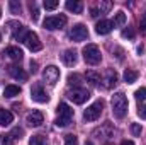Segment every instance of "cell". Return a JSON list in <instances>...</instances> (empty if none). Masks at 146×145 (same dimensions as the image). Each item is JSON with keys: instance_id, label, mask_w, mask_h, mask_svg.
<instances>
[{"instance_id": "cell-28", "label": "cell", "mask_w": 146, "mask_h": 145, "mask_svg": "<svg viewBox=\"0 0 146 145\" xmlns=\"http://www.w3.org/2000/svg\"><path fill=\"white\" fill-rule=\"evenodd\" d=\"M65 145H78V137L73 133L65 135Z\"/></svg>"}, {"instance_id": "cell-15", "label": "cell", "mask_w": 146, "mask_h": 145, "mask_svg": "<svg viewBox=\"0 0 146 145\" xmlns=\"http://www.w3.org/2000/svg\"><path fill=\"white\" fill-rule=\"evenodd\" d=\"M61 60H63V63H65V65L73 67V65L76 63V60H78V56H76V51H75V50H66V51L61 55Z\"/></svg>"}, {"instance_id": "cell-34", "label": "cell", "mask_w": 146, "mask_h": 145, "mask_svg": "<svg viewBox=\"0 0 146 145\" xmlns=\"http://www.w3.org/2000/svg\"><path fill=\"white\" fill-rule=\"evenodd\" d=\"M10 142H12V138H10L9 133H2L0 135V145H9Z\"/></svg>"}, {"instance_id": "cell-14", "label": "cell", "mask_w": 146, "mask_h": 145, "mask_svg": "<svg viewBox=\"0 0 146 145\" xmlns=\"http://www.w3.org/2000/svg\"><path fill=\"white\" fill-rule=\"evenodd\" d=\"M117 72L115 70H112V68H109L107 72L104 73V79H102V82H106V87L107 89H110V87H114L115 84H117Z\"/></svg>"}, {"instance_id": "cell-38", "label": "cell", "mask_w": 146, "mask_h": 145, "mask_svg": "<svg viewBox=\"0 0 146 145\" xmlns=\"http://www.w3.org/2000/svg\"><path fill=\"white\" fill-rule=\"evenodd\" d=\"M139 28H141V33H146V19H143V21H141Z\"/></svg>"}, {"instance_id": "cell-45", "label": "cell", "mask_w": 146, "mask_h": 145, "mask_svg": "<svg viewBox=\"0 0 146 145\" xmlns=\"http://www.w3.org/2000/svg\"><path fill=\"white\" fill-rule=\"evenodd\" d=\"M145 19H146V17H145Z\"/></svg>"}, {"instance_id": "cell-5", "label": "cell", "mask_w": 146, "mask_h": 145, "mask_svg": "<svg viewBox=\"0 0 146 145\" xmlns=\"http://www.w3.org/2000/svg\"><path fill=\"white\" fill-rule=\"evenodd\" d=\"M102 109H104V101H95L94 104H90L88 108L85 109V113H83L85 121H95V119H99L100 114H102Z\"/></svg>"}, {"instance_id": "cell-31", "label": "cell", "mask_w": 146, "mask_h": 145, "mask_svg": "<svg viewBox=\"0 0 146 145\" xmlns=\"http://www.w3.org/2000/svg\"><path fill=\"white\" fill-rule=\"evenodd\" d=\"M134 97H136V101H145L146 99V87L138 89V91L134 92Z\"/></svg>"}, {"instance_id": "cell-7", "label": "cell", "mask_w": 146, "mask_h": 145, "mask_svg": "<svg viewBox=\"0 0 146 145\" xmlns=\"http://www.w3.org/2000/svg\"><path fill=\"white\" fill-rule=\"evenodd\" d=\"M68 97L75 104H83L90 97V92L87 89H83V87H73L72 91H68Z\"/></svg>"}, {"instance_id": "cell-9", "label": "cell", "mask_w": 146, "mask_h": 145, "mask_svg": "<svg viewBox=\"0 0 146 145\" xmlns=\"http://www.w3.org/2000/svg\"><path fill=\"white\" fill-rule=\"evenodd\" d=\"M70 38H72L73 41H85L87 38H88V29H87V26L85 24H75L72 28V31H70Z\"/></svg>"}, {"instance_id": "cell-35", "label": "cell", "mask_w": 146, "mask_h": 145, "mask_svg": "<svg viewBox=\"0 0 146 145\" xmlns=\"http://www.w3.org/2000/svg\"><path fill=\"white\" fill-rule=\"evenodd\" d=\"M122 38H129V39H133V38H134V29H133V28L124 29V31H122Z\"/></svg>"}, {"instance_id": "cell-40", "label": "cell", "mask_w": 146, "mask_h": 145, "mask_svg": "<svg viewBox=\"0 0 146 145\" xmlns=\"http://www.w3.org/2000/svg\"><path fill=\"white\" fill-rule=\"evenodd\" d=\"M121 145H134V142H133V140H122Z\"/></svg>"}, {"instance_id": "cell-12", "label": "cell", "mask_w": 146, "mask_h": 145, "mask_svg": "<svg viewBox=\"0 0 146 145\" xmlns=\"http://www.w3.org/2000/svg\"><path fill=\"white\" fill-rule=\"evenodd\" d=\"M42 123H44V116H42L41 111L34 109V111H31L27 114V125L29 126H41Z\"/></svg>"}, {"instance_id": "cell-23", "label": "cell", "mask_w": 146, "mask_h": 145, "mask_svg": "<svg viewBox=\"0 0 146 145\" xmlns=\"http://www.w3.org/2000/svg\"><path fill=\"white\" fill-rule=\"evenodd\" d=\"M112 24H114V26H124V24H126V14H124L122 10H119V12L114 15Z\"/></svg>"}, {"instance_id": "cell-18", "label": "cell", "mask_w": 146, "mask_h": 145, "mask_svg": "<svg viewBox=\"0 0 146 145\" xmlns=\"http://www.w3.org/2000/svg\"><path fill=\"white\" fill-rule=\"evenodd\" d=\"M7 72L10 73V75H12L14 79H17V80H19V79H21V80H26V79H27L26 72H24L22 68L15 67V65H9V67H7Z\"/></svg>"}, {"instance_id": "cell-43", "label": "cell", "mask_w": 146, "mask_h": 145, "mask_svg": "<svg viewBox=\"0 0 146 145\" xmlns=\"http://www.w3.org/2000/svg\"><path fill=\"white\" fill-rule=\"evenodd\" d=\"M0 17H2V9H0Z\"/></svg>"}, {"instance_id": "cell-19", "label": "cell", "mask_w": 146, "mask_h": 145, "mask_svg": "<svg viewBox=\"0 0 146 145\" xmlns=\"http://www.w3.org/2000/svg\"><path fill=\"white\" fill-rule=\"evenodd\" d=\"M65 5H66V9L70 12H73V14H82V10H83V3L80 0H68Z\"/></svg>"}, {"instance_id": "cell-37", "label": "cell", "mask_w": 146, "mask_h": 145, "mask_svg": "<svg viewBox=\"0 0 146 145\" xmlns=\"http://www.w3.org/2000/svg\"><path fill=\"white\" fill-rule=\"evenodd\" d=\"M90 15H92V17H99V15H100V10H99L97 7H92V9H90Z\"/></svg>"}, {"instance_id": "cell-33", "label": "cell", "mask_w": 146, "mask_h": 145, "mask_svg": "<svg viewBox=\"0 0 146 145\" xmlns=\"http://www.w3.org/2000/svg\"><path fill=\"white\" fill-rule=\"evenodd\" d=\"M141 132H143V128H141L139 123H133V125H131V133H133L134 137H139Z\"/></svg>"}, {"instance_id": "cell-2", "label": "cell", "mask_w": 146, "mask_h": 145, "mask_svg": "<svg viewBox=\"0 0 146 145\" xmlns=\"http://www.w3.org/2000/svg\"><path fill=\"white\" fill-rule=\"evenodd\" d=\"M56 111H58V118H56V121H54L56 126H61V128H63V126H68L73 119V114H75L73 109L70 108L66 103H60Z\"/></svg>"}, {"instance_id": "cell-44", "label": "cell", "mask_w": 146, "mask_h": 145, "mask_svg": "<svg viewBox=\"0 0 146 145\" xmlns=\"http://www.w3.org/2000/svg\"><path fill=\"white\" fill-rule=\"evenodd\" d=\"M0 41H2V34H0Z\"/></svg>"}, {"instance_id": "cell-16", "label": "cell", "mask_w": 146, "mask_h": 145, "mask_svg": "<svg viewBox=\"0 0 146 145\" xmlns=\"http://www.w3.org/2000/svg\"><path fill=\"white\" fill-rule=\"evenodd\" d=\"M3 55H7L9 58L19 62V60H22V55H24V53H22V50H21L19 46H9V48L3 51Z\"/></svg>"}, {"instance_id": "cell-4", "label": "cell", "mask_w": 146, "mask_h": 145, "mask_svg": "<svg viewBox=\"0 0 146 145\" xmlns=\"http://www.w3.org/2000/svg\"><path fill=\"white\" fill-rule=\"evenodd\" d=\"M92 135H94L97 140H100L102 144H112V140H114V130H112L110 123L102 125L100 128H95V130L92 132Z\"/></svg>"}, {"instance_id": "cell-27", "label": "cell", "mask_w": 146, "mask_h": 145, "mask_svg": "<svg viewBox=\"0 0 146 145\" xmlns=\"http://www.w3.org/2000/svg\"><path fill=\"white\" fill-rule=\"evenodd\" d=\"M9 9H10L12 14H19L22 7H21V3H19L17 0H10V2H9Z\"/></svg>"}, {"instance_id": "cell-3", "label": "cell", "mask_w": 146, "mask_h": 145, "mask_svg": "<svg viewBox=\"0 0 146 145\" xmlns=\"http://www.w3.org/2000/svg\"><path fill=\"white\" fill-rule=\"evenodd\" d=\"M82 53H83V60L88 65H99L102 60V55H100V50L97 44H87Z\"/></svg>"}, {"instance_id": "cell-22", "label": "cell", "mask_w": 146, "mask_h": 145, "mask_svg": "<svg viewBox=\"0 0 146 145\" xmlns=\"http://www.w3.org/2000/svg\"><path fill=\"white\" fill-rule=\"evenodd\" d=\"M138 77H139V73L136 72V70L126 68V72H124V80H126L127 84H134V82L138 80Z\"/></svg>"}, {"instance_id": "cell-6", "label": "cell", "mask_w": 146, "mask_h": 145, "mask_svg": "<svg viewBox=\"0 0 146 145\" xmlns=\"http://www.w3.org/2000/svg\"><path fill=\"white\" fill-rule=\"evenodd\" d=\"M66 24V15H49L44 19L42 26L48 31H54V29H61Z\"/></svg>"}, {"instance_id": "cell-20", "label": "cell", "mask_w": 146, "mask_h": 145, "mask_svg": "<svg viewBox=\"0 0 146 145\" xmlns=\"http://www.w3.org/2000/svg\"><path fill=\"white\" fill-rule=\"evenodd\" d=\"M21 94V87L19 85H14V84H10V85H7L5 89H3V96L5 97H15V96H19Z\"/></svg>"}, {"instance_id": "cell-10", "label": "cell", "mask_w": 146, "mask_h": 145, "mask_svg": "<svg viewBox=\"0 0 146 145\" xmlns=\"http://www.w3.org/2000/svg\"><path fill=\"white\" fill-rule=\"evenodd\" d=\"M31 97L36 101V103H48L49 101V96L46 94L42 84H34L31 87Z\"/></svg>"}, {"instance_id": "cell-8", "label": "cell", "mask_w": 146, "mask_h": 145, "mask_svg": "<svg viewBox=\"0 0 146 145\" xmlns=\"http://www.w3.org/2000/svg\"><path fill=\"white\" fill-rule=\"evenodd\" d=\"M42 79H44V82H46V84L54 85V84L60 80V68H58V67H54V65L46 67V68H44V72H42Z\"/></svg>"}, {"instance_id": "cell-29", "label": "cell", "mask_w": 146, "mask_h": 145, "mask_svg": "<svg viewBox=\"0 0 146 145\" xmlns=\"http://www.w3.org/2000/svg\"><path fill=\"white\" fill-rule=\"evenodd\" d=\"M110 7H112V2H107V0H104V2H100L99 3V10H100V14H104V12H109Z\"/></svg>"}, {"instance_id": "cell-24", "label": "cell", "mask_w": 146, "mask_h": 145, "mask_svg": "<svg viewBox=\"0 0 146 145\" xmlns=\"http://www.w3.org/2000/svg\"><path fill=\"white\" fill-rule=\"evenodd\" d=\"M29 145H48V140L42 135H33L29 140Z\"/></svg>"}, {"instance_id": "cell-17", "label": "cell", "mask_w": 146, "mask_h": 145, "mask_svg": "<svg viewBox=\"0 0 146 145\" xmlns=\"http://www.w3.org/2000/svg\"><path fill=\"white\" fill-rule=\"evenodd\" d=\"M14 121V114L9 109L0 108V126H9Z\"/></svg>"}, {"instance_id": "cell-11", "label": "cell", "mask_w": 146, "mask_h": 145, "mask_svg": "<svg viewBox=\"0 0 146 145\" xmlns=\"http://www.w3.org/2000/svg\"><path fill=\"white\" fill-rule=\"evenodd\" d=\"M24 44H26L31 51H41V50H42V43L39 41L37 34H36V33H33V31H29V33L26 34Z\"/></svg>"}, {"instance_id": "cell-26", "label": "cell", "mask_w": 146, "mask_h": 145, "mask_svg": "<svg viewBox=\"0 0 146 145\" xmlns=\"http://www.w3.org/2000/svg\"><path fill=\"white\" fill-rule=\"evenodd\" d=\"M82 82V75L78 73H70L68 75V85H78Z\"/></svg>"}, {"instance_id": "cell-30", "label": "cell", "mask_w": 146, "mask_h": 145, "mask_svg": "<svg viewBox=\"0 0 146 145\" xmlns=\"http://www.w3.org/2000/svg\"><path fill=\"white\" fill-rule=\"evenodd\" d=\"M58 5H60L58 0H44V9L46 10H54Z\"/></svg>"}, {"instance_id": "cell-42", "label": "cell", "mask_w": 146, "mask_h": 145, "mask_svg": "<svg viewBox=\"0 0 146 145\" xmlns=\"http://www.w3.org/2000/svg\"><path fill=\"white\" fill-rule=\"evenodd\" d=\"M85 145H94V144H90V142H87V144H85Z\"/></svg>"}, {"instance_id": "cell-21", "label": "cell", "mask_w": 146, "mask_h": 145, "mask_svg": "<svg viewBox=\"0 0 146 145\" xmlns=\"http://www.w3.org/2000/svg\"><path fill=\"white\" fill-rule=\"evenodd\" d=\"M85 77H87V80H88L92 85H100V82H102V77H100V73L94 72V70H88V72L85 73Z\"/></svg>"}, {"instance_id": "cell-39", "label": "cell", "mask_w": 146, "mask_h": 145, "mask_svg": "<svg viewBox=\"0 0 146 145\" xmlns=\"http://www.w3.org/2000/svg\"><path fill=\"white\" fill-rule=\"evenodd\" d=\"M36 67H37V63H36V62H31V72H33V73H36V72H37V68H36Z\"/></svg>"}, {"instance_id": "cell-25", "label": "cell", "mask_w": 146, "mask_h": 145, "mask_svg": "<svg viewBox=\"0 0 146 145\" xmlns=\"http://www.w3.org/2000/svg\"><path fill=\"white\" fill-rule=\"evenodd\" d=\"M9 135H10V138H12V140H21V137L24 135V130H22V128H19V126H15Z\"/></svg>"}, {"instance_id": "cell-13", "label": "cell", "mask_w": 146, "mask_h": 145, "mask_svg": "<svg viewBox=\"0 0 146 145\" xmlns=\"http://www.w3.org/2000/svg\"><path fill=\"white\" fill-rule=\"evenodd\" d=\"M112 28H114V24H112V21L109 19H102L100 22H97V26H95V31H97V34H109L110 31H112Z\"/></svg>"}, {"instance_id": "cell-32", "label": "cell", "mask_w": 146, "mask_h": 145, "mask_svg": "<svg viewBox=\"0 0 146 145\" xmlns=\"http://www.w3.org/2000/svg\"><path fill=\"white\" fill-rule=\"evenodd\" d=\"M29 9H31V17H33V21H37V19H39V10H37L36 3L31 2V3H29Z\"/></svg>"}, {"instance_id": "cell-1", "label": "cell", "mask_w": 146, "mask_h": 145, "mask_svg": "<svg viewBox=\"0 0 146 145\" xmlns=\"http://www.w3.org/2000/svg\"><path fill=\"white\" fill-rule=\"evenodd\" d=\"M110 104H112V113H114V116L115 118H124L126 114H127V108H129V103H127V97H126V94L124 92H115L114 96H112V101H110Z\"/></svg>"}, {"instance_id": "cell-36", "label": "cell", "mask_w": 146, "mask_h": 145, "mask_svg": "<svg viewBox=\"0 0 146 145\" xmlns=\"http://www.w3.org/2000/svg\"><path fill=\"white\" fill-rule=\"evenodd\" d=\"M138 114H139V118L146 119V104H145V106H141V108L138 109Z\"/></svg>"}, {"instance_id": "cell-41", "label": "cell", "mask_w": 146, "mask_h": 145, "mask_svg": "<svg viewBox=\"0 0 146 145\" xmlns=\"http://www.w3.org/2000/svg\"><path fill=\"white\" fill-rule=\"evenodd\" d=\"M143 51H145V48H143V46H138V53H139V55H141V53H143Z\"/></svg>"}]
</instances>
